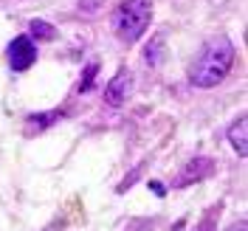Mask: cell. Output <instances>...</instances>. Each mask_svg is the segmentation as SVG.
<instances>
[{
	"instance_id": "2",
	"label": "cell",
	"mask_w": 248,
	"mask_h": 231,
	"mask_svg": "<svg viewBox=\"0 0 248 231\" xmlns=\"http://www.w3.org/2000/svg\"><path fill=\"white\" fill-rule=\"evenodd\" d=\"M150 17H153V0H124L113 12V31L122 43L133 46L147 31Z\"/></svg>"
},
{
	"instance_id": "15",
	"label": "cell",
	"mask_w": 248,
	"mask_h": 231,
	"mask_svg": "<svg viewBox=\"0 0 248 231\" xmlns=\"http://www.w3.org/2000/svg\"><path fill=\"white\" fill-rule=\"evenodd\" d=\"M153 192H155V195H164L167 189H164V186H161V184H153Z\"/></svg>"
},
{
	"instance_id": "10",
	"label": "cell",
	"mask_w": 248,
	"mask_h": 231,
	"mask_svg": "<svg viewBox=\"0 0 248 231\" xmlns=\"http://www.w3.org/2000/svg\"><path fill=\"white\" fill-rule=\"evenodd\" d=\"M96 74H99V62H88V65H85V74H82V79H79V85H77V91L79 93H88V91H91Z\"/></svg>"
},
{
	"instance_id": "3",
	"label": "cell",
	"mask_w": 248,
	"mask_h": 231,
	"mask_svg": "<svg viewBox=\"0 0 248 231\" xmlns=\"http://www.w3.org/2000/svg\"><path fill=\"white\" fill-rule=\"evenodd\" d=\"M6 57H9V68L17 71V74H23V71H29L31 65L37 62V43L31 40L29 34H20V37H15L9 43Z\"/></svg>"
},
{
	"instance_id": "13",
	"label": "cell",
	"mask_w": 248,
	"mask_h": 231,
	"mask_svg": "<svg viewBox=\"0 0 248 231\" xmlns=\"http://www.w3.org/2000/svg\"><path fill=\"white\" fill-rule=\"evenodd\" d=\"M77 3H79L82 12H96V9L102 6V0H77Z\"/></svg>"
},
{
	"instance_id": "11",
	"label": "cell",
	"mask_w": 248,
	"mask_h": 231,
	"mask_svg": "<svg viewBox=\"0 0 248 231\" xmlns=\"http://www.w3.org/2000/svg\"><path fill=\"white\" fill-rule=\"evenodd\" d=\"M141 172H144V164H139V167H136V169L130 172V175H127V178H124L122 184L116 186V192H119V195H122V192H127V189H130V186L136 184V181H139V175Z\"/></svg>"
},
{
	"instance_id": "12",
	"label": "cell",
	"mask_w": 248,
	"mask_h": 231,
	"mask_svg": "<svg viewBox=\"0 0 248 231\" xmlns=\"http://www.w3.org/2000/svg\"><path fill=\"white\" fill-rule=\"evenodd\" d=\"M217 215H220V206H215L212 212H206V217H203V223L198 226V231H215V220Z\"/></svg>"
},
{
	"instance_id": "4",
	"label": "cell",
	"mask_w": 248,
	"mask_h": 231,
	"mask_svg": "<svg viewBox=\"0 0 248 231\" xmlns=\"http://www.w3.org/2000/svg\"><path fill=\"white\" fill-rule=\"evenodd\" d=\"M212 172H215V161L206 158V155H198V158H192L184 169L178 172V178L172 181V186H175V189H186L189 184H198L203 178H209Z\"/></svg>"
},
{
	"instance_id": "5",
	"label": "cell",
	"mask_w": 248,
	"mask_h": 231,
	"mask_svg": "<svg viewBox=\"0 0 248 231\" xmlns=\"http://www.w3.org/2000/svg\"><path fill=\"white\" fill-rule=\"evenodd\" d=\"M130 91H133V74L130 71H119L108 82V88H105V102L108 105H122L124 99L130 96Z\"/></svg>"
},
{
	"instance_id": "7",
	"label": "cell",
	"mask_w": 248,
	"mask_h": 231,
	"mask_svg": "<svg viewBox=\"0 0 248 231\" xmlns=\"http://www.w3.org/2000/svg\"><path fill=\"white\" fill-rule=\"evenodd\" d=\"M144 60L150 68H161V62H164V34H155L153 40L147 43L144 48Z\"/></svg>"
},
{
	"instance_id": "8",
	"label": "cell",
	"mask_w": 248,
	"mask_h": 231,
	"mask_svg": "<svg viewBox=\"0 0 248 231\" xmlns=\"http://www.w3.org/2000/svg\"><path fill=\"white\" fill-rule=\"evenodd\" d=\"M60 110H51V113H34V116H29V122H26V133H40V130H46V127H51L54 122H60Z\"/></svg>"
},
{
	"instance_id": "1",
	"label": "cell",
	"mask_w": 248,
	"mask_h": 231,
	"mask_svg": "<svg viewBox=\"0 0 248 231\" xmlns=\"http://www.w3.org/2000/svg\"><path fill=\"white\" fill-rule=\"evenodd\" d=\"M237 60V48L229 37H215L198 51V57L189 65V82L195 88H215L229 77Z\"/></svg>"
},
{
	"instance_id": "14",
	"label": "cell",
	"mask_w": 248,
	"mask_h": 231,
	"mask_svg": "<svg viewBox=\"0 0 248 231\" xmlns=\"http://www.w3.org/2000/svg\"><path fill=\"white\" fill-rule=\"evenodd\" d=\"M226 231H246V223H234L232 229H226Z\"/></svg>"
},
{
	"instance_id": "6",
	"label": "cell",
	"mask_w": 248,
	"mask_h": 231,
	"mask_svg": "<svg viewBox=\"0 0 248 231\" xmlns=\"http://www.w3.org/2000/svg\"><path fill=\"white\" fill-rule=\"evenodd\" d=\"M229 141H232V147L237 150V155L246 158L248 155V119L246 116H240V119L229 127Z\"/></svg>"
},
{
	"instance_id": "9",
	"label": "cell",
	"mask_w": 248,
	"mask_h": 231,
	"mask_svg": "<svg viewBox=\"0 0 248 231\" xmlns=\"http://www.w3.org/2000/svg\"><path fill=\"white\" fill-rule=\"evenodd\" d=\"M31 40H34V43H46V40H54V37H57V29H54V26H51V23H46V20H31Z\"/></svg>"
}]
</instances>
